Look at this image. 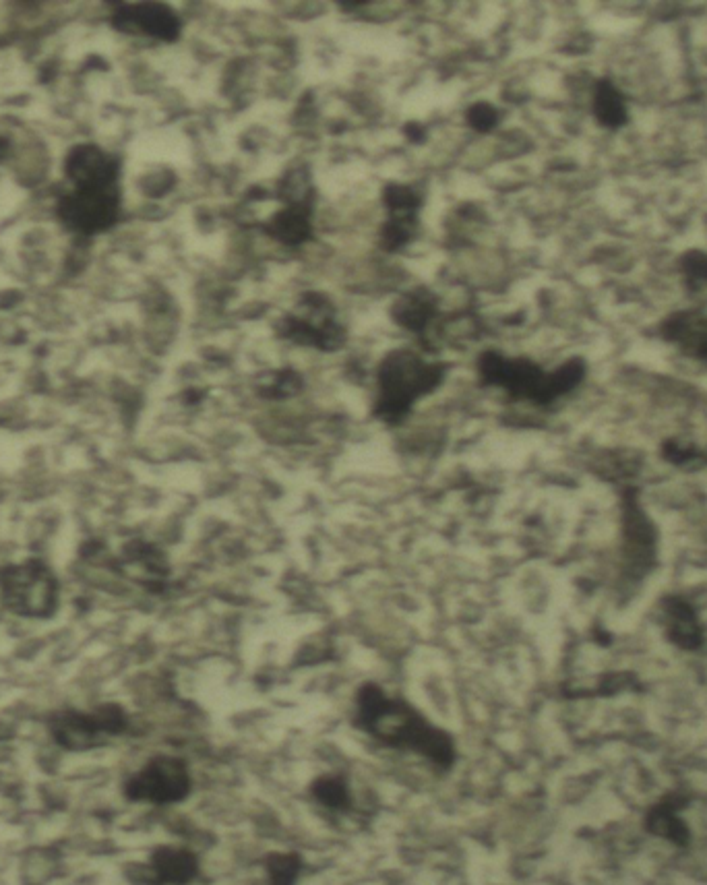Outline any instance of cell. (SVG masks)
Segmentation results:
<instances>
[{
  "instance_id": "1",
  "label": "cell",
  "mask_w": 707,
  "mask_h": 885,
  "mask_svg": "<svg viewBox=\"0 0 707 885\" xmlns=\"http://www.w3.org/2000/svg\"><path fill=\"white\" fill-rule=\"evenodd\" d=\"M354 722L368 737L385 747L410 751L439 770L455 766V741L447 730L428 722L408 701L366 683L356 693Z\"/></svg>"
},
{
  "instance_id": "2",
  "label": "cell",
  "mask_w": 707,
  "mask_h": 885,
  "mask_svg": "<svg viewBox=\"0 0 707 885\" xmlns=\"http://www.w3.org/2000/svg\"><path fill=\"white\" fill-rule=\"evenodd\" d=\"M478 373L486 385L507 391L511 398L548 406L565 398L586 379L588 364L583 358H571L555 371H544L528 358H509L499 352H486L478 360Z\"/></svg>"
},
{
  "instance_id": "3",
  "label": "cell",
  "mask_w": 707,
  "mask_h": 885,
  "mask_svg": "<svg viewBox=\"0 0 707 885\" xmlns=\"http://www.w3.org/2000/svg\"><path fill=\"white\" fill-rule=\"evenodd\" d=\"M445 379V366L412 350H393L379 366V395L375 414L387 422H402L418 400L433 393Z\"/></svg>"
},
{
  "instance_id": "4",
  "label": "cell",
  "mask_w": 707,
  "mask_h": 885,
  "mask_svg": "<svg viewBox=\"0 0 707 885\" xmlns=\"http://www.w3.org/2000/svg\"><path fill=\"white\" fill-rule=\"evenodd\" d=\"M0 596L9 610L27 619H48L58 606V582L42 561H25L0 573Z\"/></svg>"
},
{
  "instance_id": "5",
  "label": "cell",
  "mask_w": 707,
  "mask_h": 885,
  "mask_svg": "<svg viewBox=\"0 0 707 885\" xmlns=\"http://www.w3.org/2000/svg\"><path fill=\"white\" fill-rule=\"evenodd\" d=\"M193 778L189 766L172 755H158L129 778L125 786L127 799L135 803L174 805L191 795Z\"/></svg>"
},
{
  "instance_id": "6",
  "label": "cell",
  "mask_w": 707,
  "mask_h": 885,
  "mask_svg": "<svg viewBox=\"0 0 707 885\" xmlns=\"http://www.w3.org/2000/svg\"><path fill=\"white\" fill-rule=\"evenodd\" d=\"M129 718L118 706H102L89 714L63 712L52 718L50 732L58 745L71 751H85L102 745L108 737L125 732Z\"/></svg>"
},
{
  "instance_id": "7",
  "label": "cell",
  "mask_w": 707,
  "mask_h": 885,
  "mask_svg": "<svg viewBox=\"0 0 707 885\" xmlns=\"http://www.w3.org/2000/svg\"><path fill=\"white\" fill-rule=\"evenodd\" d=\"M623 567L625 577L643 579L658 561V530L643 511L635 488L623 491Z\"/></svg>"
},
{
  "instance_id": "8",
  "label": "cell",
  "mask_w": 707,
  "mask_h": 885,
  "mask_svg": "<svg viewBox=\"0 0 707 885\" xmlns=\"http://www.w3.org/2000/svg\"><path fill=\"white\" fill-rule=\"evenodd\" d=\"M116 187H75L58 205L60 220L79 234H96L110 228L118 218Z\"/></svg>"
},
{
  "instance_id": "9",
  "label": "cell",
  "mask_w": 707,
  "mask_h": 885,
  "mask_svg": "<svg viewBox=\"0 0 707 885\" xmlns=\"http://www.w3.org/2000/svg\"><path fill=\"white\" fill-rule=\"evenodd\" d=\"M662 338L707 366V302L668 315L660 323Z\"/></svg>"
},
{
  "instance_id": "10",
  "label": "cell",
  "mask_w": 707,
  "mask_h": 885,
  "mask_svg": "<svg viewBox=\"0 0 707 885\" xmlns=\"http://www.w3.org/2000/svg\"><path fill=\"white\" fill-rule=\"evenodd\" d=\"M116 27L127 32L145 34L164 42H172L180 34V19L170 7L164 5H133L120 7L114 17Z\"/></svg>"
},
{
  "instance_id": "11",
  "label": "cell",
  "mask_w": 707,
  "mask_h": 885,
  "mask_svg": "<svg viewBox=\"0 0 707 885\" xmlns=\"http://www.w3.org/2000/svg\"><path fill=\"white\" fill-rule=\"evenodd\" d=\"M151 885H189L199 875L197 854L182 846H160L145 867Z\"/></svg>"
},
{
  "instance_id": "12",
  "label": "cell",
  "mask_w": 707,
  "mask_h": 885,
  "mask_svg": "<svg viewBox=\"0 0 707 885\" xmlns=\"http://www.w3.org/2000/svg\"><path fill=\"white\" fill-rule=\"evenodd\" d=\"M75 187H116L118 166L96 145L75 147L65 164Z\"/></svg>"
},
{
  "instance_id": "13",
  "label": "cell",
  "mask_w": 707,
  "mask_h": 885,
  "mask_svg": "<svg viewBox=\"0 0 707 885\" xmlns=\"http://www.w3.org/2000/svg\"><path fill=\"white\" fill-rule=\"evenodd\" d=\"M662 610L666 623V637L670 639L672 646L687 652H695L703 646L705 642L703 625L699 621L695 606L687 598L668 596L662 600Z\"/></svg>"
},
{
  "instance_id": "14",
  "label": "cell",
  "mask_w": 707,
  "mask_h": 885,
  "mask_svg": "<svg viewBox=\"0 0 707 885\" xmlns=\"http://www.w3.org/2000/svg\"><path fill=\"white\" fill-rule=\"evenodd\" d=\"M592 112L598 125L610 131H617L629 122V110L623 91L614 85L612 79L602 77L596 81L592 91Z\"/></svg>"
},
{
  "instance_id": "15",
  "label": "cell",
  "mask_w": 707,
  "mask_h": 885,
  "mask_svg": "<svg viewBox=\"0 0 707 885\" xmlns=\"http://www.w3.org/2000/svg\"><path fill=\"white\" fill-rule=\"evenodd\" d=\"M269 234L288 247H298L313 234L311 207L306 203H290L280 209L269 222Z\"/></svg>"
},
{
  "instance_id": "16",
  "label": "cell",
  "mask_w": 707,
  "mask_h": 885,
  "mask_svg": "<svg viewBox=\"0 0 707 885\" xmlns=\"http://www.w3.org/2000/svg\"><path fill=\"white\" fill-rule=\"evenodd\" d=\"M685 807V803L679 797H670L658 803L645 819V828H648L654 836L664 838L676 846H687L691 840L687 823L679 817V811Z\"/></svg>"
},
{
  "instance_id": "17",
  "label": "cell",
  "mask_w": 707,
  "mask_h": 885,
  "mask_svg": "<svg viewBox=\"0 0 707 885\" xmlns=\"http://www.w3.org/2000/svg\"><path fill=\"white\" fill-rule=\"evenodd\" d=\"M125 565L133 567L135 575L141 579V582L145 584L149 582L151 588H156V584H162L168 575L164 555L156 546L145 542H133L125 548Z\"/></svg>"
},
{
  "instance_id": "18",
  "label": "cell",
  "mask_w": 707,
  "mask_h": 885,
  "mask_svg": "<svg viewBox=\"0 0 707 885\" xmlns=\"http://www.w3.org/2000/svg\"><path fill=\"white\" fill-rule=\"evenodd\" d=\"M313 799L331 813H350L354 809V795L350 782L340 774H325L311 786Z\"/></svg>"
},
{
  "instance_id": "19",
  "label": "cell",
  "mask_w": 707,
  "mask_h": 885,
  "mask_svg": "<svg viewBox=\"0 0 707 885\" xmlns=\"http://www.w3.org/2000/svg\"><path fill=\"white\" fill-rule=\"evenodd\" d=\"M302 857L298 852L282 850L271 852L265 861V875L269 885H296L302 875Z\"/></svg>"
},
{
  "instance_id": "20",
  "label": "cell",
  "mask_w": 707,
  "mask_h": 885,
  "mask_svg": "<svg viewBox=\"0 0 707 885\" xmlns=\"http://www.w3.org/2000/svg\"><path fill=\"white\" fill-rule=\"evenodd\" d=\"M435 313H437V307H435L433 300H430L428 296H422V294H414V296H408L395 309V319L399 321V325H404L406 329L420 333L428 327L430 321H433Z\"/></svg>"
},
{
  "instance_id": "21",
  "label": "cell",
  "mask_w": 707,
  "mask_h": 885,
  "mask_svg": "<svg viewBox=\"0 0 707 885\" xmlns=\"http://www.w3.org/2000/svg\"><path fill=\"white\" fill-rule=\"evenodd\" d=\"M389 218H399V220H418V209H420V199L416 195V191H412L406 185H389L383 193Z\"/></svg>"
},
{
  "instance_id": "22",
  "label": "cell",
  "mask_w": 707,
  "mask_h": 885,
  "mask_svg": "<svg viewBox=\"0 0 707 885\" xmlns=\"http://www.w3.org/2000/svg\"><path fill=\"white\" fill-rule=\"evenodd\" d=\"M679 267L691 294H707V253L693 249L681 255Z\"/></svg>"
},
{
  "instance_id": "23",
  "label": "cell",
  "mask_w": 707,
  "mask_h": 885,
  "mask_svg": "<svg viewBox=\"0 0 707 885\" xmlns=\"http://www.w3.org/2000/svg\"><path fill=\"white\" fill-rule=\"evenodd\" d=\"M662 457L668 464L679 466V468L707 464V451H703L691 443H683L679 439H668L662 443Z\"/></svg>"
},
{
  "instance_id": "24",
  "label": "cell",
  "mask_w": 707,
  "mask_h": 885,
  "mask_svg": "<svg viewBox=\"0 0 707 885\" xmlns=\"http://www.w3.org/2000/svg\"><path fill=\"white\" fill-rule=\"evenodd\" d=\"M499 118H501L499 110H497L493 104H486V102L474 104V106L468 110V122H470V125H472L476 131H480V133L493 131V129L497 127Z\"/></svg>"
},
{
  "instance_id": "25",
  "label": "cell",
  "mask_w": 707,
  "mask_h": 885,
  "mask_svg": "<svg viewBox=\"0 0 707 885\" xmlns=\"http://www.w3.org/2000/svg\"><path fill=\"white\" fill-rule=\"evenodd\" d=\"M300 389V379L294 373H280L278 377H273V381L267 385V395L271 398H288V395L296 393Z\"/></svg>"
}]
</instances>
